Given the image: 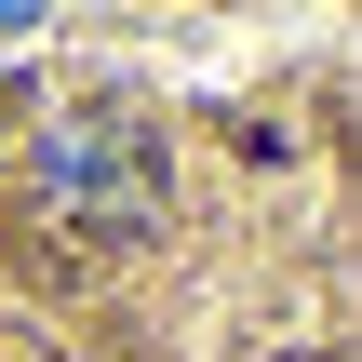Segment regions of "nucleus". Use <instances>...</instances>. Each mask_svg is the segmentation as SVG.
I'll use <instances>...</instances> for the list:
<instances>
[]
</instances>
